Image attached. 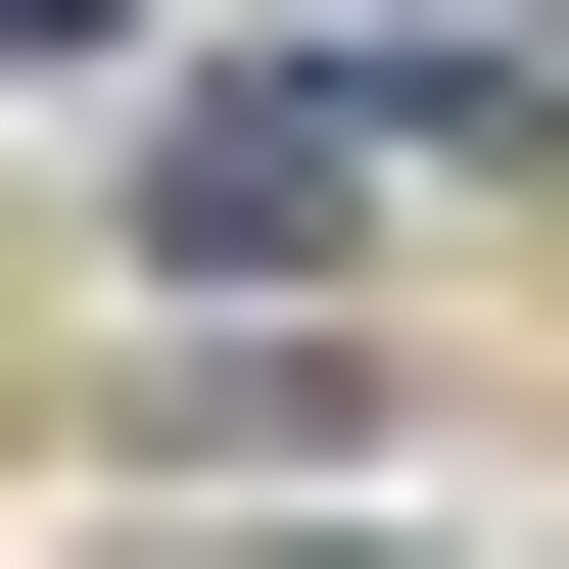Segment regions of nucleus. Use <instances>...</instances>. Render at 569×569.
<instances>
[{
	"label": "nucleus",
	"mask_w": 569,
	"mask_h": 569,
	"mask_svg": "<svg viewBox=\"0 0 569 569\" xmlns=\"http://www.w3.org/2000/svg\"><path fill=\"white\" fill-rule=\"evenodd\" d=\"M0 48H96V0H0Z\"/></svg>",
	"instance_id": "1"
}]
</instances>
